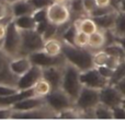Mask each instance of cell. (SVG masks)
I'll return each instance as SVG.
<instances>
[{"instance_id": "8fae6325", "label": "cell", "mask_w": 125, "mask_h": 120, "mask_svg": "<svg viewBox=\"0 0 125 120\" xmlns=\"http://www.w3.org/2000/svg\"><path fill=\"white\" fill-rule=\"evenodd\" d=\"M12 57H10L7 52L0 48V84H7L11 86H17L19 77L11 71L10 61Z\"/></svg>"}, {"instance_id": "4fadbf2b", "label": "cell", "mask_w": 125, "mask_h": 120, "mask_svg": "<svg viewBox=\"0 0 125 120\" xmlns=\"http://www.w3.org/2000/svg\"><path fill=\"white\" fill-rule=\"evenodd\" d=\"M43 77V69L39 66L33 64L23 75L19 77L18 81V88L19 90H30L35 85L40 79Z\"/></svg>"}, {"instance_id": "f1b7e54d", "label": "cell", "mask_w": 125, "mask_h": 120, "mask_svg": "<svg viewBox=\"0 0 125 120\" xmlns=\"http://www.w3.org/2000/svg\"><path fill=\"white\" fill-rule=\"evenodd\" d=\"M76 32H77V27L73 24V22L68 26L66 31L62 33L61 39L64 43H68L71 45H75V36H76Z\"/></svg>"}, {"instance_id": "d6a6232c", "label": "cell", "mask_w": 125, "mask_h": 120, "mask_svg": "<svg viewBox=\"0 0 125 120\" xmlns=\"http://www.w3.org/2000/svg\"><path fill=\"white\" fill-rule=\"evenodd\" d=\"M89 44V34L77 30L75 36V45L79 47H88Z\"/></svg>"}, {"instance_id": "ab89813d", "label": "cell", "mask_w": 125, "mask_h": 120, "mask_svg": "<svg viewBox=\"0 0 125 120\" xmlns=\"http://www.w3.org/2000/svg\"><path fill=\"white\" fill-rule=\"evenodd\" d=\"M113 119H125V107L123 105L113 108Z\"/></svg>"}, {"instance_id": "44dd1931", "label": "cell", "mask_w": 125, "mask_h": 120, "mask_svg": "<svg viewBox=\"0 0 125 120\" xmlns=\"http://www.w3.org/2000/svg\"><path fill=\"white\" fill-rule=\"evenodd\" d=\"M43 50L52 56H58L62 54V41L58 37H52V38L45 39Z\"/></svg>"}, {"instance_id": "2e32d148", "label": "cell", "mask_w": 125, "mask_h": 120, "mask_svg": "<svg viewBox=\"0 0 125 120\" xmlns=\"http://www.w3.org/2000/svg\"><path fill=\"white\" fill-rule=\"evenodd\" d=\"M33 66L31 59L29 58V56H19L12 58L10 61V68L11 71L14 73L17 77H21L28 70H30V68Z\"/></svg>"}, {"instance_id": "b9f144b4", "label": "cell", "mask_w": 125, "mask_h": 120, "mask_svg": "<svg viewBox=\"0 0 125 120\" xmlns=\"http://www.w3.org/2000/svg\"><path fill=\"white\" fill-rule=\"evenodd\" d=\"M115 7L119 11L125 12V0H115Z\"/></svg>"}, {"instance_id": "ac0fdd59", "label": "cell", "mask_w": 125, "mask_h": 120, "mask_svg": "<svg viewBox=\"0 0 125 120\" xmlns=\"http://www.w3.org/2000/svg\"><path fill=\"white\" fill-rule=\"evenodd\" d=\"M11 10H12V15L14 17H22V15H31L34 14L36 9L33 7L29 0H19L11 4Z\"/></svg>"}, {"instance_id": "7a4b0ae2", "label": "cell", "mask_w": 125, "mask_h": 120, "mask_svg": "<svg viewBox=\"0 0 125 120\" xmlns=\"http://www.w3.org/2000/svg\"><path fill=\"white\" fill-rule=\"evenodd\" d=\"M81 71L75 67L73 64L67 62L64 68V77H62V88L76 102L78 98L80 92H81L82 85L81 80H80Z\"/></svg>"}, {"instance_id": "e0dca14e", "label": "cell", "mask_w": 125, "mask_h": 120, "mask_svg": "<svg viewBox=\"0 0 125 120\" xmlns=\"http://www.w3.org/2000/svg\"><path fill=\"white\" fill-rule=\"evenodd\" d=\"M117 14H119V10L116 9V10H113L111 12L106 13V14L92 17V19L95 21V23H97L98 27L100 30L110 31L114 28L115 22H116V19H117Z\"/></svg>"}, {"instance_id": "f6af8a7d", "label": "cell", "mask_w": 125, "mask_h": 120, "mask_svg": "<svg viewBox=\"0 0 125 120\" xmlns=\"http://www.w3.org/2000/svg\"><path fill=\"white\" fill-rule=\"evenodd\" d=\"M55 1H58V2H66V1H68V0H55Z\"/></svg>"}, {"instance_id": "484cf974", "label": "cell", "mask_w": 125, "mask_h": 120, "mask_svg": "<svg viewBox=\"0 0 125 120\" xmlns=\"http://www.w3.org/2000/svg\"><path fill=\"white\" fill-rule=\"evenodd\" d=\"M103 49L105 50L109 55H111V56L117 57V58H120L121 60H125V51H124L123 47H122L117 42L109 44V45H106Z\"/></svg>"}, {"instance_id": "ee69618b", "label": "cell", "mask_w": 125, "mask_h": 120, "mask_svg": "<svg viewBox=\"0 0 125 120\" xmlns=\"http://www.w3.org/2000/svg\"><path fill=\"white\" fill-rule=\"evenodd\" d=\"M4 1L7 2V3H9L11 6V4H13L14 2H17V1H19V0H4Z\"/></svg>"}, {"instance_id": "e575fe53", "label": "cell", "mask_w": 125, "mask_h": 120, "mask_svg": "<svg viewBox=\"0 0 125 120\" xmlns=\"http://www.w3.org/2000/svg\"><path fill=\"white\" fill-rule=\"evenodd\" d=\"M33 4L36 10H42V9H47L50 6H52L55 2V0H29Z\"/></svg>"}, {"instance_id": "9c48e42d", "label": "cell", "mask_w": 125, "mask_h": 120, "mask_svg": "<svg viewBox=\"0 0 125 120\" xmlns=\"http://www.w3.org/2000/svg\"><path fill=\"white\" fill-rule=\"evenodd\" d=\"M80 80H81V83L83 86L95 88V90H102L103 87L110 84V81L99 72L97 67L90 68L86 71H81Z\"/></svg>"}, {"instance_id": "d4e9b609", "label": "cell", "mask_w": 125, "mask_h": 120, "mask_svg": "<svg viewBox=\"0 0 125 120\" xmlns=\"http://www.w3.org/2000/svg\"><path fill=\"white\" fill-rule=\"evenodd\" d=\"M94 119H113V109L100 102L94 108Z\"/></svg>"}, {"instance_id": "60d3db41", "label": "cell", "mask_w": 125, "mask_h": 120, "mask_svg": "<svg viewBox=\"0 0 125 120\" xmlns=\"http://www.w3.org/2000/svg\"><path fill=\"white\" fill-rule=\"evenodd\" d=\"M116 86V88L120 91V92L123 94V96H125V77L122 80H120L116 84H114Z\"/></svg>"}, {"instance_id": "ffe728a7", "label": "cell", "mask_w": 125, "mask_h": 120, "mask_svg": "<svg viewBox=\"0 0 125 120\" xmlns=\"http://www.w3.org/2000/svg\"><path fill=\"white\" fill-rule=\"evenodd\" d=\"M73 24L76 25L77 30L82 31V32L87 33V34H92V33L97 32L99 30L95 21L92 19L91 17H80V19H77L75 21H73Z\"/></svg>"}, {"instance_id": "7402d4cb", "label": "cell", "mask_w": 125, "mask_h": 120, "mask_svg": "<svg viewBox=\"0 0 125 120\" xmlns=\"http://www.w3.org/2000/svg\"><path fill=\"white\" fill-rule=\"evenodd\" d=\"M13 22L20 30H36L37 26V22L33 14L17 17L13 19Z\"/></svg>"}, {"instance_id": "836d02e7", "label": "cell", "mask_w": 125, "mask_h": 120, "mask_svg": "<svg viewBox=\"0 0 125 120\" xmlns=\"http://www.w3.org/2000/svg\"><path fill=\"white\" fill-rule=\"evenodd\" d=\"M21 90H19L17 86H11V85H7V84H0V96L1 97L17 94Z\"/></svg>"}, {"instance_id": "83f0119b", "label": "cell", "mask_w": 125, "mask_h": 120, "mask_svg": "<svg viewBox=\"0 0 125 120\" xmlns=\"http://www.w3.org/2000/svg\"><path fill=\"white\" fill-rule=\"evenodd\" d=\"M109 56L110 55L104 49H99L93 51V64H94V67L105 66L106 62H108Z\"/></svg>"}, {"instance_id": "277c9868", "label": "cell", "mask_w": 125, "mask_h": 120, "mask_svg": "<svg viewBox=\"0 0 125 120\" xmlns=\"http://www.w3.org/2000/svg\"><path fill=\"white\" fill-rule=\"evenodd\" d=\"M21 36L22 45L20 56H29L43 49L45 38L36 30H21Z\"/></svg>"}, {"instance_id": "8992f818", "label": "cell", "mask_w": 125, "mask_h": 120, "mask_svg": "<svg viewBox=\"0 0 125 120\" xmlns=\"http://www.w3.org/2000/svg\"><path fill=\"white\" fill-rule=\"evenodd\" d=\"M46 104L54 110L58 116L59 112L75 107V101L65 92L62 88L53 90L47 96L45 97Z\"/></svg>"}, {"instance_id": "d6986e66", "label": "cell", "mask_w": 125, "mask_h": 120, "mask_svg": "<svg viewBox=\"0 0 125 120\" xmlns=\"http://www.w3.org/2000/svg\"><path fill=\"white\" fill-rule=\"evenodd\" d=\"M106 46V35L105 31L103 30H98L97 32L92 33L89 35V44L88 47L91 50L95 51L99 49H103Z\"/></svg>"}, {"instance_id": "f546056e", "label": "cell", "mask_w": 125, "mask_h": 120, "mask_svg": "<svg viewBox=\"0 0 125 120\" xmlns=\"http://www.w3.org/2000/svg\"><path fill=\"white\" fill-rule=\"evenodd\" d=\"M13 17H14L13 15H10V17H7L4 19H0V48H2V45H3L4 38H6V35H7L8 25L13 20Z\"/></svg>"}, {"instance_id": "7bdbcfd3", "label": "cell", "mask_w": 125, "mask_h": 120, "mask_svg": "<svg viewBox=\"0 0 125 120\" xmlns=\"http://www.w3.org/2000/svg\"><path fill=\"white\" fill-rule=\"evenodd\" d=\"M115 42H117V43L123 47V49L125 51V37H116V38H115Z\"/></svg>"}, {"instance_id": "7c38bea8", "label": "cell", "mask_w": 125, "mask_h": 120, "mask_svg": "<svg viewBox=\"0 0 125 120\" xmlns=\"http://www.w3.org/2000/svg\"><path fill=\"white\" fill-rule=\"evenodd\" d=\"M123 98V94L113 84H109L102 90H100V102L111 107L112 109L116 106L122 105Z\"/></svg>"}, {"instance_id": "d590c367", "label": "cell", "mask_w": 125, "mask_h": 120, "mask_svg": "<svg viewBox=\"0 0 125 120\" xmlns=\"http://www.w3.org/2000/svg\"><path fill=\"white\" fill-rule=\"evenodd\" d=\"M10 15H12L11 6L7 3L4 0H0V19H4Z\"/></svg>"}, {"instance_id": "5b68a950", "label": "cell", "mask_w": 125, "mask_h": 120, "mask_svg": "<svg viewBox=\"0 0 125 120\" xmlns=\"http://www.w3.org/2000/svg\"><path fill=\"white\" fill-rule=\"evenodd\" d=\"M99 103H100V90L83 86L78 98L75 102V107L80 111L82 118L83 112L94 110L95 106Z\"/></svg>"}, {"instance_id": "8d00e7d4", "label": "cell", "mask_w": 125, "mask_h": 120, "mask_svg": "<svg viewBox=\"0 0 125 120\" xmlns=\"http://www.w3.org/2000/svg\"><path fill=\"white\" fill-rule=\"evenodd\" d=\"M13 114H14L13 107H10V106H0V120L12 119Z\"/></svg>"}, {"instance_id": "6da1fadb", "label": "cell", "mask_w": 125, "mask_h": 120, "mask_svg": "<svg viewBox=\"0 0 125 120\" xmlns=\"http://www.w3.org/2000/svg\"><path fill=\"white\" fill-rule=\"evenodd\" d=\"M62 55L67 62L77 67L80 71L93 68V50L89 47H79L62 42Z\"/></svg>"}, {"instance_id": "30bf717a", "label": "cell", "mask_w": 125, "mask_h": 120, "mask_svg": "<svg viewBox=\"0 0 125 120\" xmlns=\"http://www.w3.org/2000/svg\"><path fill=\"white\" fill-rule=\"evenodd\" d=\"M57 114L47 105L24 111H14L12 119H56Z\"/></svg>"}, {"instance_id": "bcb514c9", "label": "cell", "mask_w": 125, "mask_h": 120, "mask_svg": "<svg viewBox=\"0 0 125 120\" xmlns=\"http://www.w3.org/2000/svg\"><path fill=\"white\" fill-rule=\"evenodd\" d=\"M122 105L125 107V96H124V98H123V102H122Z\"/></svg>"}, {"instance_id": "1f68e13d", "label": "cell", "mask_w": 125, "mask_h": 120, "mask_svg": "<svg viewBox=\"0 0 125 120\" xmlns=\"http://www.w3.org/2000/svg\"><path fill=\"white\" fill-rule=\"evenodd\" d=\"M125 77V60L121 62V63L117 66L116 69H114V73H113V77L110 80V84H116L120 80H122Z\"/></svg>"}, {"instance_id": "52a82bcc", "label": "cell", "mask_w": 125, "mask_h": 120, "mask_svg": "<svg viewBox=\"0 0 125 120\" xmlns=\"http://www.w3.org/2000/svg\"><path fill=\"white\" fill-rule=\"evenodd\" d=\"M46 11H47V20L50 23H53L57 26L71 21V13L68 7V1H55L52 6L46 9Z\"/></svg>"}, {"instance_id": "74e56055", "label": "cell", "mask_w": 125, "mask_h": 120, "mask_svg": "<svg viewBox=\"0 0 125 120\" xmlns=\"http://www.w3.org/2000/svg\"><path fill=\"white\" fill-rule=\"evenodd\" d=\"M83 3V8L86 10V12L88 13V17H90V14L98 8L97 0H82Z\"/></svg>"}, {"instance_id": "603a6c76", "label": "cell", "mask_w": 125, "mask_h": 120, "mask_svg": "<svg viewBox=\"0 0 125 120\" xmlns=\"http://www.w3.org/2000/svg\"><path fill=\"white\" fill-rule=\"evenodd\" d=\"M68 7L71 13V21H75L83 17H88V13L83 8L82 0H68Z\"/></svg>"}, {"instance_id": "4dcf8cb0", "label": "cell", "mask_w": 125, "mask_h": 120, "mask_svg": "<svg viewBox=\"0 0 125 120\" xmlns=\"http://www.w3.org/2000/svg\"><path fill=\"white\" fill-rule=\"evenodd\" d=\"M57 118L59 119H81V114L76 107H71L59 112Z\"/></svg>"}, {"instance_id": "5bb4252c", "label": "cell", "mask_w": 125, "mask_h": 120, "mask_svg": "<svg viewBox=\"0 0 125 120\" xmlns=\"http://www.w3.org/2000/svg\"><path fill=\"white\" fill-rule=\"evenodd\" d=\"M64 66H53L43 69V77L51 83L53 90L62 88V77H64Z\"/></svg>"}, {"instance_id": "f35d334b", "label": "cell", "mask_w": 125, "mask_h": 120, "mask_svg": "<svg viewBox=\"0 0 125 120\" xmlns=\"http://www.w3.org/2000/svg\"><path fill=\"white\" fill-rule=\"evenodd\" d=\"M97 69L99 70V72L103 75L105 79H108L109 81L111 80V77H113V73H114V69H111L109 68L108 66H100L97 67Z\"/></svg>"}, {"instance_id": "4316f807", "label": "cell", "mask_w": 125, "mask_h": 120, "mask_svg": "<svg viewBox=\"0 0 125 120\" xmlns=\"http://www.w3.org/2000/svg\"><path fill=\"white\" fill-rule=\"evenodd\" d=\"M113 33L116 37H125V12L119 11Z\"/></svg>"}, {"instance_id": "cb8c5ba5", "label": "cell", "mask_w": 125, "mask_h": 120, "mask_svg": "<svg viewBox=\"0 0 125 120\" xmlns=\"http://www.w3.org/2000/svg\"><path fill=\"white\" fill-rule=\"evenodd\" d=\"M32 88H33L34 96H39V97H46L53 91L51 83L46 79H44V77L40 79Z\"/></svg>"}, {"instance_id": "9a60e30c", "label": "cell", "mask_w": 125, "mask_h": 120, "mask_svg": "<svg viewBox=\"0 0 125 120\" xmlns=\"http://www.w3.org/2000/svg\"><path fill=\"white\" fill-rule=\"evenodd\" d=\"M46 104L45 97H39V96H30L26 98L22 99V101L18 102L15 105H13V109L14 111H24V110H31L37 108L40 106H43Z\"/></svg>"}, {"instance_id": "ba28073f", "label": "cell", "mask_w": 125, "mask_h": 120, "mask_svg": "<svg viewBox=\"0 0 125 120\" xmlns=\"http://www.w3.org/2000/svg\"><path fill=\"white\" fill-rule=\"evenodd\" d=\"M29 58L31 59L33 64L41 67L42 69L53 66H64L67 63V60L62 54L58 55V56H52V55H48L47 52H45L43 49L29 55Z\"/></svg>"}, {"instance_id": "3957f363", "label": "cell", "mask_w": 125, "mask_h": 120, "mask_svg": "<svg viewBox=\"0 0 125 120\" xmlns=\"http://www.w3.org/2000/svg\"><path fill=\"white\" fill-rule=\"evenodd\" d=\"M14 19V17H13ZM21 45H22V36H21V30L15 25L13 20L9 23L8 30H7V35L4 38L3 45L1 49L4 52L9 55L12 58L20 56L21 52Z\"/></svg>"}]
</instances>
